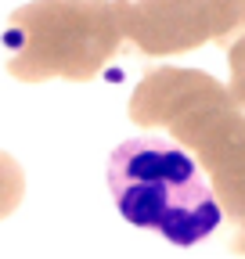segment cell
Instances as JSON below:
<instances>
[{"label": "cell", "instance_id": "cell-1", "mask_svg": "<svg viewBox=\"0 0 245 259\" xmlns=\"http://www.w3.org/2000/svg\"><path fill=\"white\" fill-rule=\"evenodd\" d=\"M130 119L166 126L209 173V191L227 223V248L245 255V112L231 90L198 69H148L130 94Z\"/></svg>", "mask_w": 245, "mask_h": 259}, {"label": "cell", "instance_id": "cell-2", "mask_svg": "<svg viewBox=\"0 0 245 259\" xmlns=\"http://www.w3.org/2000/svg\"><path fill=\"white\" fill-rule=\"evenodd\" d=\"M108 191L127 223L180 248L206 241L220 227V205L195 158L159 137H134L112 151Z\"/></svg>", "mask_w": 245, "mask_h": 259}, {"label": "cell", "instance_id": "cell-3", "mask_svg": "<svg viewBox=\"0 0 245 259\" xmlns=\"http://www.w3.org/2000/svg\"><path fill=\"white\" fill-rule=\"evenodd\" d=\"M123 40V0H33L8 18V72L22 83H87Z\"/></svg>", "mask_w": 245, "mask_h": 259}, {"label": "cell", "instance_id": "cell-4", "mask_svg": "<svg viewBox=\"0 0 245 259\" xmlns=\"http://www.w3.org/2000/svg\"><path fill=\"white\" fill-rule=\"evenodd\" d=\"M245 29V0H123V36L144 58L227 44Z\"/></svg>", "mask_w": 245, "mask_h": 259}, {"label": "cell", "instance_id": "cell-5", "mask_svg": "<svg viewBox=\"0 0 245 259\" xmlns=\"http://www.w3.org/2000/svg\"><path fill=\"white\" fill-rule=\"evenodd\" d=\"M22 194H25V173H22V166L8 151H0V220L18 209Z\"/></svg>", "mask_w": 245, "mask_h": 259}, {"label": "cell", "instance_id": "cell-6", "mask_svg": "<svg viewBox=\"0 0 245 259\" xmlns=\"http://www.w3.org/2000/svg\"><path fill=\"white\" fill-rule=\"evenodd\" d=\"M224 51H227V69H231L227 90H231V97L238 101V108H245V29L224 44Z\"/></svg>", "mask_w": 245, "mask_h": 259}]
</instances>
